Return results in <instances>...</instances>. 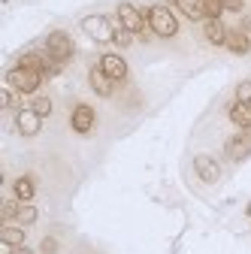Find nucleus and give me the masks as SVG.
Listing matches in <instances>:
<instances>
[{
    "instance_id": "1",
    "label": "nucleus",
    "mask_w": 251,
    "mask_h": 254,
    "mask_svg": "<svg viewBox=\"0 0 251 254\" xmlns=\"http://www.w3.org/2000/svg\"><path fill=\"white\" fill-rule=\"evenodd\" d=\"M145 18H148V27H151L154 37H161V40L179 37V18H176V12L167 3H151V6H145Z\"/></svg>"
},
{
    "instance_id": "2",
    "label": "nucleus",
    "mask_w": 251,
    "mask_h": 254,
    "mask_svg": "<svg viewBox=\"0 0 251 254\" xmlns=\"http://www.w3.org/2000/svg\"><path fill=\"white\" fill-rule=\"evenodd\" d=\"M115 21H118L124 30H130L133 37H142V40L151 37V27H148L145 9H139L136 3H130V0H121V3L115 6Z\"/></svg>"
},
{
    "instance_id": "3",
    "label": "nucleus",
    "mask_w": 251,
    "mask_h": 254,
    "mask_svg": "<svg viewBox=\"0 0 251 254\" xmlns=\"http://www.w3.org/2000/svg\"><path fill=\"white\" fill-rule=\"evenodd\" d=\"M79 27H82V34H85L91 43H97V46L112 43V34H115V21H112L109 15H103V12L85 15V18L79 21Z\"/></svg>"
},
{
    "instance_id": "4",
    "label": "nucleus",
    "mask_w": 251,
    "mask_h": 254,
    "mask_svg": "<svg viewBox=\"0 0 251 254\" xmlns=\"http://www.w3.org/2000/svg\"><path fill=\"white\" fill-rule=\"evenodd\" d=\"M43 52L67 67V64L76 58V43H73V37L67 34V30H49V37L43 43Z\"/></svg>"
},
{
    "instance_id": "5",
    "label": "nucleus",
    "mask_w": 251,
    "mask_h": 254,
    "mask_svg": "<svg viewBox=\"0 0 251 254\" xmlns=\"http://www.w3.org/2000/svg\"><path fill=\"white\" fill-rule=\"evenodd\" d=\"M43 73H34V70H24V67H9L6 70V85L9 88H15L18 94H27V97H37L40 94V88H43Z\"/></svg>"
},
{
    "instance_id": "6",
    "label": "nucleus",
    "mask_w": 251,
    "mask_h": 254,
    "mask_svg": "<svg viewBox=\"0 0 251 254\" xmlns=\"http://www.w3.org/2000/svg\"><path fill=\"white\" fill-rule=\"evenodd\" d=\"M94 127H97V112H94L91 103H76L70 109V130L79 136H88Z\"/></svg>"
},
{
    "instance_id": "7",
    "label": "nucleus",
    "mask_w": 251,
    "mask_h": 254,
    "mask_svg": "<svg viewBox=\"0 0 251 254\" xmlns=\"http://www.w3.org/2000/svg\"><path fill=\"white\" fill-rule=\"evenodd\" d=\"M97 64H100V70H103L115 85H121V82L130 79V67H127V61H124L118 52H103V55L97 58Z\"/></svg>"
},
{
    "instance_id": "8",
    "label": "nucleus",
    "mask_w": 251,
    "mask_h": 254,
    "mask_svg": "<svg viewBox=\"0 0 251 254\" xmlns=\"http://www.w3.org/2000/svg\"><path fill=\"white\" fill-rule=\"evenodd\" d=\"M15 130H18V136H24V139H34V136H40V130H43V115H37L30 106H21L18 112H15Z\"/></svg>"
},
{
    "instance_id": "9",
    "label": "nucleus",
    "mask_w": 251,
    "mask_h": 254,
    "mask_svg": "<svg viewBox=\"0 0 251 254\" xmlns=\"http://www.w3.org/2000/svg\"><path fill=\"white\" fill-rule=\"evenodd\" d=\"M194 173H197V179L203 185H218L221 182V164H218V157H212L206 151L194 154Z\"/></svg>"
},
{
    "instance_id": "10",
    "label": "nucleus",
    "mask_w": 251,
    "mask_h": 254,
    "mask_svg": "<svg viewBox=\"0 0 251 254\" xmlns=\"http://www.w3.org/2000/svg\"><path fill=\"white\" fill-rule=\"evenodd\" d=\"M224 154H227V161H233V164L248 161V157H251V133H248V130L233 133V136L224 142Z\"/></svg>"
},
{
    "instance_id": "11",
    "label": "nucleus",
    "mask_w": 251,
    "mask_h": 254,
    "mask_svg": "<svg viewBox=\"0 0 251 254\" xmlns=\"http://www.w3.org/2000/svg\"><path fill=\"white\" fill-rule=\"evenodd\" d=\"M88 88L97 94V97H103V100L115 97V82L100 70V64H91V67H88Z\"/></svg>"
},
{
    "instance_id": "12",
    "label": "nucleus",
    "mask_w": 251,
    "mask_h": 254,
    "mask_svg": "<svg viewBox=\"0 0 251 254\" xmlns=\"http://www.w3.org/2000/svg\"><path fill=\"white\" fill-rule=\"evenodd\" d=\"M224 49L230 55H236V58H245V55H251V37L242 34L239 27H227V43H224Z\"/></svg>"
},
{
    "instance_id": "13",
    "label": "nucleus",
    "mask_w": 251,
    "mask_h": 254,
    "mask_svg": "<svg viewBox=\"0 0 251 254\" xmlns=\"http://www.w3.org/2000/svg\"><path fill=\"white\" fill-rule=\"evenodd\" d=\"M203 40L209 46L224 49V43H227V27H224V21L221 18H206L203 21Z\"/></svg>"
},
{
    "instance_id": "14",
    "label": "nucleus",
    "mask_w": 251,
    "mask_h": 254,
    "mask_svg": "<svg viewBox=\"0 0 251 254\" xmlns=\"http://www.w3.org/2000/svg\"><path fill=\"white\" fill-rule=\"evenodd\" d=\"M12 197L18 203H34V197H37V179L34 176H15L12 179Z\"/></svg>"
},
{
    "instance_id": "15",
    "label": "nucleus",
    "mask_w": 251,
    "mask_h": 254,
    "mask_svg": "<svg viewBox=\"0 0 251 254\" xmlns=\"http://www.w3.org/2000/svg\"><path fill=\"white\" fill-rule=\"evenodd\" d=\"M227 118L236 130H248L251 133V103H242V100H233L230 109H227Z\"/></svg>"
},
{
    "instance_id": "16",
    "label": "nucleus",
    "mask_w": 251,
    "mask_h": 254,
    "mask_svg": "<svg viewBox=\"0 0 251 254\" xmlns=\"http://www.w3.org/2000/svg\"><path fill=\"white\" fill-rule=\"evenodd\" d=\"M176 9L185 15V18H191V21H206V12H203V0H176Z\"/></svg>"
},
{
    "instance_id": "17",
    "label": "nucleus",
    "mask_w": 251,
    "mask_h": 254,
    "mask_svg": "<svg viewBox=\"0 0 251 254\" xmlns=\"http://www.w3.org/2000/svg\"><path fill=\"white\" fill-rule=\"evenodd\" d=\"M0 239L9 242L12 248L27 245V233H24V227H21V224H3V227H0Z\"/></svg>"
},
{
    "instance_id": "18",
    "label": "nucleus",
    "mask_w": 251,
    "mask_h": 254,
    "mask_svg": "<svg viewBox=\"0 0 251 254\" xmlns=\"http://www.w3.org/2000/svg\"><path fill=\"white\" fill-rule=\"evenodd\" d=\"M21 97H24V94H18L15 88H9V85H6L3 91H0V103H3V112H12V115H15V112L24 106V103H21Z\"/></svg>"
},
{
    "instance_id": "19",
    "label": "nucleus",
    "mask_w": 251,
    "mask_h": 254,
    "mask_svg": "<svg viewBox=\"0 0 251 254\" xmlns=\"http://www.w3.org/2000/svg\"><path fill=\"white\" fill-rule=\"evenodd\" d=\"M40 221V209L34 206V203H21L18 206V218H15V224H21V227H34Z\"/></svg>"
},
{
    "instance_id": "20",
    "label": "nucleus",
    "mask_w": 251,
    "mask_h": 254,
    "mask_svg": "<svg viewBox=\"0 0 251 254\" xmlns=\"http://www.w3.org/2000/svg\"><path fill=\"white\" fill-rule=\"evenodd\" d=\"M27 106L34 109L37 115H43V118H52V112H55V100L49 97V94H37V97H30Z\"/></svg>"
},
{
    "instance_id": "21",
    "label": "nucleus",
    "mask_w": 251,
    "mask_h": 254,
    "mask_svg": "<svg viewBox=\"0 0 251 254\" xmlns=\"http://www.w3.org/2000/svg\"><path fill=\"white\" fill-rule=\"evenodd\" d=\"M18 200L15 197H9V200H3V206H0V218H3V224H15V218H18Z\"/></svg>"
},
{
    "instance_id": "22",
    "label": "nucleus",
    "mask_w": 251,
    "mask_h": 254,
    "mask_svg": "<svg viewBox=\"0 0 251 254\" xmlns=\"http://www.w3.org/2000/svg\"><path fill=\"white\" fill-rule=\"evenodd\" d=\"M133 34H130V30H124L118 21H115V34H112V46H118V49H130L133 46Z\"/></svg>"
},
{
    "instance_id": "23",
    "label": "nucleus",
    "mask_w": 251,
    "mask_h": 254,
    "mask_svg": "<svg viewBox=\"0 0 251 254\" xmlns=\"http://www.w3.org/2000/svg\"><path fill=\"white\" fill-rule=\"evenodd\" d=\"M58 251H61V242H58L55 236H43V239H40L37 254H58Z\"/></svg>"
},
{
    "instance_id": "24",
    "label": "nucleus",
    "mask_w": 251,
    "mask_h": 254,
    "mask_svg": "<svg viewBox=\"0 0 251 254\" xmlns=\"http://www.w3.org/2000/svg\"><path fill=\"white\" fill-rule=\"evenodd\" d=\"M236 100L251 103V79H242V82L236 85Z\"/></svg>"
},
{
    "instance_id": "25",
    "label": "nucleus",
    "mask_w": 251,
    "mask_h": 254,
    "mask_svg": "<svg viewBox=\"0 0 251 254\" xmlns=\"http://www.w3.org/2000/svg\"><path fill=\"white\" fill-rule=\"evenodd\" d=\"M242 9H245V0H224V12H236V15H242Z\"/></svg>"
},
{
    "instance_id": "26",
    "label": "nucleus",
    "mask_w": 251,
    "mask_h": 254,
    "mask_svg": "<svg viewBox=\"0 0 251 254\" xmlns=\"http://www.w3.org/2000/svg\"><path fill=\"white\" fill-rule=\"evenodd\" d=\"M239 30L251 37V15H242V18H239Z\"/></svg>"
},
{
    "instance_id": "27",
    "label": "nucleus",
    "mask_w": 251,
    "mask_h": 254,
    "mask_svg": "<svg viewBox=\"0 0 251 254\" xmlns=\"http://www.w3.org/2000/svg\"><path fill=\"white\" fill-rule=\"evenodd\" d=\"M15 254H34V251H30L27 245H18V248H15Z\"/></svg>"
},
{
    "instance_id": "28",
    "label": "nucleus",
    "mask_w": 251,
    "mask_h": 254,
    "mask_svg": "<svg viewBox=\"0 0 251 254\" xmlns=\"http://www.w3.org/2000/svg\"><path fill=\"white\" fill-rule=\"evenodd\" d=\"M245 218H248V221H251V203H248V206H245Z\"/></svg>"
},
{
    "instance_id": "29",
    "label": "nucleus",
    "mask_w": 251,
    "mask_h": 254,
    "mask_svg": "<svg viewBox=\"0 0 251 254\" xmlns=\"http://www.w3.org/2000/svg\"><path fill=\"white\" fill-rule=\"evenodd\" d=\"M164 3H167V6H170V9H173V6H176V0H164Z\"/></svg>"
},
{
    "instance_id": "30",
    "label": "nucleus",
    "mask_w": 251,
    "mask_h": 254,
    "mask_svg": "<svg viewBox=\"0 0 251 254\" xmlns=\"http://www.w3.org/2000/svg\"><path fill=\"white\" fill-rule=\"evenodd\" d=\"M3 3H9V0H3Z\"/></svg>"
}]
</instances>
